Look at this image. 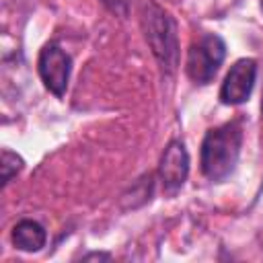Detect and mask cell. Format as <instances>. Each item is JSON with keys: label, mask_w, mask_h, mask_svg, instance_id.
<instances>
[{"label": "cell", "mask_w": 263, "mask_h": 263, "mask_svg": "<svg viewBox=\"0 0 263 263\" xmlns=\"http://www.w3.org/2000/svg\"><path fill=\"white\" fill-rule=\"evenodd\" d=\"M2 185H6L21 168H23V158L16 154V152H10V150H2Z\"/></svg>", "instance_id": "8"}, {"label": "cell", "mask_w": 263, "mask_h": 263, "mask_svg": "<svg viewBox=\"0 0 263 263\" xmlns=\"http://www.w3.org/2000/svg\"><path fill=\"white\" fill-rule=\"evenodd\" d=\"M257 78V62L253 58H242L234 62L230 72L226 74L222 88H220V101L224 105H240L249 101L253 86Z\"/></svg>", "instance_id": "5"}, {"label": "cell", "mask_w": 263, "mask_h": 263, "mask_svg": "<svg viewBox=\"0 0 263 263\" xmlns=\"http://www.w3.org/2000/svg\"><path fill=\"white\" fill-rule=\"evenodd\" d=\"M158 175H160V181H162L164 189L171 191V193L181 189L183 183L187 181L189 154H187V148H185V144L181 140H173L164 148L160 164H158Z\"/></svg>", "instance_id": "6"}, {"label": "cell", "mask_w": 263, "mask_h": 263, "mask_svg": "<svg viewBox=\"0 0 263 263\" xmlns=\"http://www.w3.org/2000/svg\"><path fill=\"white\" fill-rule=\"evenodd\" d=\"M261 10H263V0H261Z\"/></svg>", "instance_id": "11"}, {"label": "cell", "mask_w": 263, "mask_h": 263, "mask_svg": "<svg viewBox=\"0 0 263 263\" xmlns=\"http://www.w3.org/2000/svg\"><path fill=\"white\" fill-rule=\"evenodd\" d=\"M224 55H226V43L222 41V37L214 33L201 35L189 47L187 66H185L187 76L197 84H208L222 66Z\"/></svg>", "instance_id": "3"}, {"label": "cell", "mask_w": 263, "mask_h": 263, "mask_svg": "<svg viewBox=\"0 0 263 263\" xmlns=\"http://www.w3.org/2000/svg\"><path fill=\"white\" fill-rule=\"evenodd\" d=\"M37 70L39 76L49 92L55 97H64L70 80V70H72V60L70 55L58 45V43H45L43 49L39 51L37 60Z\"/></svg>", "instance_id": "4"}, {"label": "cell", "mask_w": 263, "mask_h": 263, "mask_svg": "<svg viewBox=\"0 0 263 263\" xmlns=\"http://www.w3.org/2000/svg\"><path fill=\"white\" fill-rule=\"evenodd\" d=\"M142 27L146 33V41L162 66L164 72L173 74L179 64V39H177V25L154 2H144L142 4Z\"/></svg>", "instance_id": "2"}, {"label": "cell", "mask_w": 263, "mask_h": 263, "mask_svg": "<svg viewBox=\"0 0 263 263\" xmlns=\"http://www.w3.org/2000/svg\"><path fill=\"white\" fill-rule=\"evenodd\" d=\"M10 238H12V245L16 249L27 251V253H33V251H39L41 247H45L47 232L35 220H21L18 224H14Z\"/></svg>", "instance_id": "7"}, {"label": "cell", "mask_w": 263, "mask_h": 263, "mask_svg": "<svg viewBox=\"0 0 263 263\" xmlns=\"http://www.w3.org/2000/svg\"><path fill=\"white\" fill-rule=\"evenodd\" d=\"M113 14L117 16H125L127 14V8H129V0H101Z\"/></svg>", "instance_id": "9"}, {"label": "cell", "mask_w": 263, "mask_h": 263, "mask_svg": "<svg viewBox=\"0 0 263 263\" xmlns=\"http://www.w3.org/2000/svg\"><path fill=\"white\" fill-rule=\"evenodd\" d=\"M242 144V129L238 121H230L224 125H218L210 129L201 142V173L214 181L220 183L234 171L240 154Z\"/></svg>", "instance_id": "1"}, {"label": "cell", "mask_w": 263, "mask_h": 263, "mask_svg": "<svg viewBox=\"0 0 263 263\" xmlns=\"http://www.w3.org/2000/svg\"><path fill=\"white\" fill-rule=\"evenodd\" d=\"M261 109H263V99H261Z\"/></svg>", "instance_id": "12"}, {"label": "cell", "mask_w": 263, "mask_h": 263, "mask_svg": "<svg viewBox=\"0 0 263 263\" xmlns=\"http://www.w3.org/2000/svg\"><path fill=\"white\" fill-rule=\"evenodd\" d=\"M84 259H86V261H90V259H109V255H105V253H90V255H86Z\"/></svg>", "instance_id": "10"}]
</instances>
